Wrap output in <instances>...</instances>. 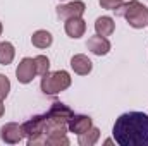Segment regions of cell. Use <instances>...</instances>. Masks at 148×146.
<instances>
[{
  "label": "cell",
  "instance_id": "cell-1",
  "mask_svg": "<svg viewBox=\"0 0 148 146\" xmlns=\"http://www.w3.org/2000/svg\"><path fill=\"white\" fill-rule=\"evenodd\" d=\"M112 134L119 146H148V113L127 112L119 115Z\"/></svg>",
  "mask_w": 148,
  "mask_h": 146
},
{
  "label": "cell",
  "instance_id": "cell-18",
  "mask_svg": "<svg viewBox=\"0 0 148 146\" xmlns=\"http://www.w3.org/2000/svg\"><path fill=\"white\" fill-rule=\"evenodd\" d=\"M35 64H36V74H40V76H45L48 72V69H50V60L45 55L35 57Z\"/></svg>",
  "mask_w": 148,
  "mask_h": 146
},
{
  "label": "cell",
  "instance_id": "cell-9",
  "mask_svg": "<svg viewBox=\"0 0 148 146\" xmlns=\"http://www.w3.org/2000/svg\"><path fill=\"white\" fill-rule=\"evenodd\" d=\"M86 46L95 55H107L110 52V41L105 36H100V35H95V36L90 38L88 43H86Z\"/></svg>",
  "mask_w": 148,
  "mask_h": 146
},
{
  "label": "cell",
  "instance_id": "cell-2",
  "mask_svg": "<svg viewBox=\"0 0 148 146\" xmlns=\"http://www.w3.org/2000/svg\"><path fill=\"white\" fill-rule=\"evenodd\" d=\"M115 14L119 17H124L127 21V24L134 29H141V28L148 26V9L138 0L121 3L115 9Z\"/></svg>",
  "mask_w": 148,
  "mask_h": 146
},
{
  "label": "cell",
  "instance_id": "cell-12",
  "mask_svg": "<svg viewBox=\"0 0 148 146\" xmlns=\"http://www.w3.org/2000/svg\"><path fill=\"white\" fill-rule=\"evenodd\" d=\"M86 31V23L81 17H71L66 21V33L71 38H81Z\"/></svg>",
  "mask_w": 148,
  "mask_h": 146
},
{
  "label": "cell",
  "instance_id": "cell-7",
  "mask_svg": "<svg viewBox=\"0 0 148 146\" xmlns=\"http://www.w3.org/2000/svg\"><path fill=\"white\" fill-rule=\"evenodd\" d=\"M16 76H17V81L23 83V84H28L35 79L36 76V64H35V59H29V57H24L17 69H16Z\"/></svg>",
  "mask_w": 148,
  "mask_h": 146
},
{
  "label": "cell",
  "instance_id": "cell-13",
  "mask_svg": "<svg viewBox=\"0 0 148 146\" xmlns=\"http://www.w3.org/2000/svg\"><path fill=\"white\" fill-rule=\"evenodd\" d=\"M95 29H97V35L107 38L115 31V23H114V19L109 17V16H102V17H98L95 21Z\"/></svg>",
  "mask_w": 148,
  "mask_h": 146
},
{
  "label": "cell",
  "instance_id": "cell-6",
  "mask_svg": "<svg viewBox=\"0 0 148 146\" xmlns=\"http://www.w3.org/2000/svg\"><path fill=\"white\" fill-rule=\"evenodd\" d=\"M47 115H48V119H50L52 122L67 126V124H69V120L74 117V112L69 108L67 105L60 103V102H53V103H52V107H50L48 112H47Z\"/></svg>",
  "mask_w": 148,
  "mask_h": 146
},
{
  "label": "cell",
  "instance_id": "cell-10",
  "mask_svg": "<svg viewBox=\"0 0 148 146\" xmlns=\"http://www.w3.org/2000/svg\"><path fill=\"white\" fill-rule=\"evenodd\" d=\"M91 126H93L91 117H88V115H76V113H74V117L69 120V124H67L69 131L74 132V134H77V136L83 134V132H86Z\"/></svg>",
  "mask_w": 148,
  "mask_h": 146
},
{
  "label": "cell",
  "instance_id": "cell-8",
  "mask_svg": "<svg viewBox=\"0 0 148 146\" xmlns=\"http://www.w3.org/2000/svg\"><path fill=\"white\" fill-rule=\"evenodd\" d=\"M84 2L81 0H76V2H71V3H64V5H57V16L60 19H71V17H81L84 14Z\"/></svg>",
  "mask_w": 148,
  "mask_h": 146
},
{
  "label": "cell",
  "instance_id": "cell-3",
  "mask_svg": "<svg viewBox=\"0 0 148 146\" xmlns=\"http://www.w3.org/2000/svg\"><path fill=\"white\" fill-rule=\"evenodd\" d=\"M71 86V76L66 71H55V72H47L41 77V91L45 95H57Z\"/></svg>",
  "mask_w": 148,
  "mask_h": 146
},
{
  "label": "cell",
  "instance_id": "cell-5",
  "mask_svg": "<svg viewBox=\"0 0 148 146\" xmlns=\"http://www.w3.org/2000/svg\"><path fill=\"white\" fill-rule=\"evenodd\" d=\"M24 129H23V124H16V122H9L5 126H2L0 129V139L7 145H17L23 141L24 138Z\"/></svg>",
  "mask_w": 148,
  "mask_h": 146
},
{
  "label": "cell",
  "instance_id": "cell-21",
  "mask_svg": "<svg viewBox=\"0 0 148 146\" xmlns=\"http://www.w3.org/2000/svg\"><path fill=\"white\" fill-rule=\"evenodd\" d=\"M3 112H5V108H3V105H2V102H0V117L3 115Z\"/></svg>",
  "mask_w": 148,
  "mask_h": 146
},
{
  "label": "cell",
  "instance_id": "cell-20",
  "mask_svg": "<svg viewBox=\"0 0 148 146\" xmlns=\"http://www.w3.org/2000/svg\"><path fill=\"white\" fill-rule=\"evenodd\" d=\"M102 9H107V10H115L121 3H124V0H98Z\"/></svg>",
  "mask_w": 148,
  "mask_h": 146
},
{
  "label": "cell",
  "instance_id": "cell-16",
  "mask_svg": "<svg viewBox=\"0 0 148 146\" xmlns=\"http://www.w3.org/2000/svg\"><path fill=\"white\" fill-rule=\"evenodd\" d=\"M14 55H16V50H14L12 43L2 41L0 43V64L2 65H9L14 60Z\"/></svg>",
  "mask_w": 148,
  "mask_h": 146
},
{
  "label": "cell",
  "instance_id": "cell-22",
  "mask_svg": "<svg viewBox=\"0 0 148 146\" xmlns=\"http://www.w3.org/2000/svg\"><path fill=\"white\" fill-rule=\"evenodd\" d=\"M0 35H2V23H0Z\"/></svg>",
  "mask_w": 148,
  "mask_h": 146
},
{
  "label": "cell",
  "instance_id": "cell-15",
  "mask_svg": "<svg viewBox=\"0 0 148 146\" xmlns=\"http://www.w3.org/2000/svg\"><path fill=\"white\" fill-rule=\"evenodd\" d=\"M52 41H53L52 35L48 31H45V29H38L36 33H33V36H31V43L36 48H48L52 45Z\"/></svg>",
  "mask_w": 148,
  "mask_h": 146
},
{
  "label": "cell",
  "instance_id": "cell-14",
  "mask_svg": "<svg viewBox=\"0 0 148 146\" xmlns=\"http://www.w3.org/2000/svg\"><path fill=\"white\" fill-rule=\"evenodd\" d=\"M98 138H100V129L91 126L86 132L79 134L77 143H79V146H93L97 141H98Z\"/></svg>",
  "mask_w": 148,
  "mask_h": 146
},
{
  "label": "cell",
  "instance_id": "cell-11",
  "mask_svg": "<svg viewBox=\"0 0 148 146\" xmlns=\"http://www.w3.org/2000/svg\"><path fill=\"white\" fill-rule=\"evenodd\" d=\"M71 67H73V71L76 74H79V76H86V74L91 72L93 64H91V60H90L86 55L77 53V55H74L73 59H71Z\"/></svg>",
  "mask_w": 148,
  "mask_h": 146
},
{
  "label": "cell",
  "instance_id": "cell-17",
  "mask_svg": "<svg viewBox=\"0 0 148 146\" xmlns=\"http://www.w3.org/2000/svg\"><path fill=\"white\" fill-rule=\"evenodd\" d=\"M45 145L47 146H67L69 145V139H67L66 134H59V132H55V134H48V136H47Z\"/></svg>",
  "mask_w": 148,
  "mask_h": 146
},
{
  "label": "cell",
  "instance_id": "cell-19",
  "mask_svg": "<svg viewBox=\"0 0 148 146\" xmlns=\"http://www.w3.org/2000/svg\"><path fill=\"white\" fill-rule=\"evenodd\" d=\"M9 91H10V81H9L7 76L0 74V102H3L7 98Z\"/></svg>",
  "mask_w": 148,
  "mask_h": 146
},
{
  "label": "cell",
  "instance_id": "cell-4",
  "mask_svg": "<svg viewBox=\"0 0 148 146\" xmlns=\"http://www.w3.org/2000/svg\"><path fill=\"white\" fill-rule=\"evenodd\" d=\"M24 134L28 136V146L45 145V113L35 115L23 124Z\"/></svg>",
  "mask_w": 148,
  "mask_h": 146
}]
</instances>
